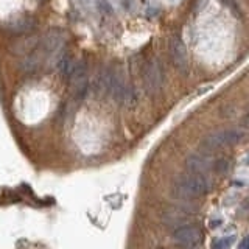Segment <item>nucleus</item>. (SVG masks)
I'll return each instance as SVG.
<instances>
[{"label": "nucleus", "mask_w": 249, "mask_h": 249, "mask_svg": "<svg viewBox=\"0 0 249 249\" xmlns=\"http://www.w3.org/2000/svg\"><path fill=\"white\" fill-rule=\"evenodd\" d=\"M67 78L70 84H72L73 92L76 95L83 97L86 90H88V64H86V61L75 62L72 72H70Z\"/></svg>", "instance_id": "nucleus-7"}, {"label": "nucleus", "mask_w": 249, "mask_h": 249, "mask_svg": "<svg viewBox=\"0 0 249 249\" xmlns=\"http://www.w3.org/2000/svg\"><path fill=\"white\" fill-rule=\"evenodd\" d=\"M36 27V22L31 18H22L16 20L11 25V31L14 35H28L30 31H33Z\"/></svg>", "instance_id": "nucleus-10"}, {"label": "nucleus", "mask_w": 249, "mask_h": 249, "mask_svg": "<svg viewBox=\"0 0 249 249\" xmlns=\"http://www.w3.org/2000/svg\"><path fill=\"white\" fill-rule=\"evenodd\" d=\"M37 2H45V0H37Z\"/></svg>", "instance_id": "nucleus-15"}, {"label": "nucleus", "mask_w": 249, "mask_h": 249, "mask_svg": "<svg viewBox=\"0 0 249 249\" xmlns=\"http://www.w3.org/2000/svg\"><path fill=\"white\" fill-rule=\"evenodd\" d=\"M229 160L228 159H224V158H221V159H216L215 162H213V170L216 171V173H220V175H223V173H226V171L229 170Z\"/></svg>", "instance_id": "nucleus-13"}, {"label": "nucleus", "mask_w": 249, "mask_h": 249, "mask_svg": "<svg viewBox=\"0 0 249 249\" xmlns=\"http://www.w3.org/2000/svg\"><path fill=\"white\" fill-rule=\"evenodd\" d=\"M210 189H212V179L209 178V175H196L190 171L179 175L171 184L173 196L184 201H195L202 195L209 193Z\"/></svg>", "instance_id": "nucleus-1"}, {"label": "nucleus", "mask_w": 249, "mask_h": 249, "mask_svg": "<svg viewBox=\"0 0 249 249\" xmlns=\"http://www.w3.org/2000/svg\"><path fill=\"white\" fill-rule=\"evenodd\" d=\"M187 213H184L182 210H179L178 207H171L168 209L165 213H163V223H165L168 228H175L178 229L179 226L187 224Z\"/></svg>", "instance_id": "nucleus-8"}, {"label": "nucleus", "mask_w": 249, "mask_h": 249, "mask_svg": "<svg viewBox=\"0 0 249 249\" xmlns=\"http://www.w3.org/2000/svg\"><path fill=\"white\" fill-rule=\"evenodd\" d=\"M246 132L243 128H228V129H218L207 134L204 139H202V148L206 151H215L220 150L223 146H231L235 145L238 142L245 139Z\"/></svg>", "instance_id": "nucleus-2"}, {"label": "nucleus", "mask_w": 249, "mask_h": 249, "mask_svg": "<svg viewBox=\"0 0 249 249\" xmlns=\"http://www.w3.org/2000/svg\"><path fill=\"white\" fill-rule=\"evenodd\" d=\"M240 249H248V238H243V241H241V245H240Z\"/></svg>", "instance_id": "nucleus-14"}, {"label": "nucleus", "mask_w": 249, "mask_h": 249, "mask_svg": "<svg viewBox=\"0 0 249 249\" xmlns=\"http://www.w3.org/2000/svg\"><path fill=\"white\" fill-rule=\"evenodd\" d=\"M73 66H75V61L70 58L69 54H61V56L56 59V67L59 70V73L66 78L70 75V72H72Z\"/></svg>", "instance_id": "nucleus-11"}, {"label": "nucleus", "mask_w": 249, "mask_h": 249, "mask_svg": "<svg viewBox=\"0 0 249 249\" xmlns=\"http://www.w3.org/2000/svg\"><path fill=\"white\" fill-rule=\"evenodd\" d=\"M143 86L145 90L151 95H156L162 90L163 86V69L158 59H151L146 62L143 69Z\"/></svg>", "instance_id": "nucleus-3"}, {"label": "nucleus", "mask_w": 249, "mask_h": 249, "mask_svg": "<svg viewBox=\"0 0 249 249\" xmlns=\"http://www.w3.org/2000/svg\"><path fill=\"white\" fill-rule=\"evenodd\" d=\"M170 58H171V62H173V66L181 73L185 75L189 72V56H187V49L178 36L170 41Z\"/></svg>", "instance_id": "nucleus-6"}, {"label": "nucleus", "mask_w": 249, "mask_h": 249, "mask_svg": "<svg viewBox=\"0 0 249 249\" xmlns=\"http://www.w3.org/2000/svg\"><path fill=\"white\" fill-rule=\"evenodd\" d=\"M111 72H112V67H103L98 72L97 78H95V90L98 93H107V89H109V80H111Z\"/></svg>", "instance_id": "nucleus-9"}, {"label": "nucleus", "mask_w": 249, "mask_h": 249, "mask_svg": "<svg viewBox=\"0 0 249 249\" xmlns=\"http://www.w3.org/2000/svg\"><path fill=\"white\" fill-rule=\"evenodd\" d=\"M173 238L179 245H182L185 248H195L201 241V231L196 224L187 223L184 226H179L178 229H175Z\"/></svg>", "instance_id": "nucleus-5"}, {"label": "nucleus", "mask_w": 249, "mask_h": 249, "mask_svg": "<svg viewBox=\"0 0 249 249\" xmlns=\"http://www.w3.org/2000/svg\"><path fill=\"white\" fill-rule=\"evenodd\" d=\"M213 159L207 153H193L185 159L187 171L196 175H209L213 170Z\"/></svg>", "instance_id": "nucleus-4"}, {"label": "nucleus", "mask_w": 249, "mask_h": 249, "mask_svg": "<svg viewBox=\"0 0 249 249\" xmlns=\"http://www.w3.org/2000/svg\"><path fill=\"white\" fill-rule=\"evenodd\" d=\"M235 238L233 237H223V238H218L213 241V249H229Z\"/></svg>", "instance_id": "nucleus-12"}]
</instances>
